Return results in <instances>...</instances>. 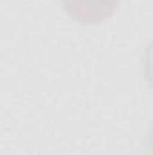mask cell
I'll list each match as a JSON object with an SVG mask.
<instances>
[{"mask_svg": "<svg viewBox=\"0 0 153 155\" xmlns=\"http://www.w3.org/2000/svg\"><path fill=\"white\" fill-rule=\"evenodd\" d=\"M146 148H148L150 155H153V121L148 128V134H146Z\"/></svg>", "mask_w": 153, "mask_h": 155, "instance_id": "cell-3", "label": "cell"}, {"mask_svg": "<svg viewBox=\"0 0 153 155\" xmlns=\"http://www.w3.org/2000/svg\"><path fill=\"white\" fill-rule=\"evenodd\" d=\"M65 13L79 24H101L119 7L121 0H60Z\"/></svg>", "mask_w": 153, "mask_h": 155, "instance_id": "cell-1", "label": "cell"}, {"mask_svg": "<svg viewBox=\"0 0 153 155\" xmlns=\"http://www.w3.org/2000/svg\"><path fill=\"white\" fill-rule=\"evenodd\" d=\"M142 74H144V79L148 81V85L153 88V40L148 43V47L144 49V56H142Z\"/></svg>", "mask_w": 153, "mask_h": 155, "instance_id": "cell-2", "label": "cell"}]
</instances>
